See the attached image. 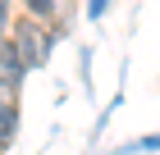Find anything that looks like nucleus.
<instances>
[{"mask_svg":"<svg viewBox=\"0 0 160 155\" xmlns=\"http://www.w3.org/2000/svg\"><path fill=\"white\" fill-rule=\"evenodd\" d=\"M46 41H50V36L41 32L37 23H23L18 32H14V50H18L23 64H41V60H46Z\"/></svg>","mask_w":160,"mask_h":155,"instance_id":"nucleus-1","label":"nucleus"},{"mask_svg":"<svg viewBox=\"0 0 160 155\" xmlns=\"http://www.w3.org/2000/svg\"><path fill=\"white\" fill-rule=\"evenodd\" d=\"M18 73H23L18 50H14V41H9V36H0V82H5V87H9V82H18Z\"/></svg>","mask_w":160,"mask_h":155,"instance_id":"nucleus-2","label":"nucleus"},{"mask_svg":"<svg viewBox=\"0 0 160 155\" xmlns=\"http://www.w3.org/2000/svg\"><path fill=\"white\" fill-rule=\"evenodd\" d=\"M28 9H32V14L41 18V14H50V0H28Z\"/></svg>","mask_w":160,"mask_h":155,"instance_id":"nucleus-3","label":"nucleus"},{"mask_svg":"<svg viewBox=\"0 0 160 155\" xmlns=\"http://www.w3.org/2000/svg\"><path fill=\"white\" fill-rule=\"evenodd\" d=\"M0 18H5V0H0Z\"/></svg>","mask_w":160,"mask_h":155,"instance_id":"nucleus-4","label":"nucleus"}]
</instances>
